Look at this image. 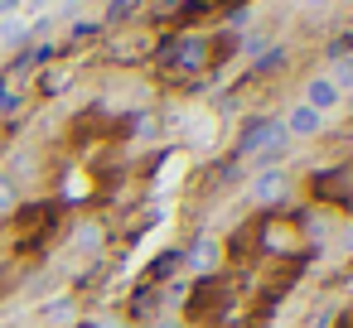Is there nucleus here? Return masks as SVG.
<instances>
[{
  "mask_svg": "<svg viewBox=\"0 0 353 328\" xmlns=\"http://www.w3.org/2000/svg\"><path fill=\"white\" fill-rule=\"evenodd\" d=\"M39 314H44V323H49V328H68V323L78 318V299H73V294H59V299H49Z\"/></svg>",
  "mask_w": 353,
  "mask_h": 328,
  "instance_id": "0eeeda50",
  "label": "nucleus"
},
{
  "mask_svg": "<svg viewBox=\"0 0 353 328\" xmlns=\"http://www.w3.org/2000/svg\"><path fill=\"white\" fill-rule=\"evenodd\" d=\"M228 270V251H223V237H208L199 232L184 251V275L189 280H208V275H223Z\"/></svg>",
  "mask_w": 353,
  "mask_h": 328,
  "instance_id": "7ed1b4c3",
  "label": "nucleus"
},
{
  "mask_svg": "<svg viewBox=\"0 0 353 328\" xmlns=\"http://www.w3.org/2000/svg\"><path fill=\"white\" fill-rule=\"evenodd\" d=\"M150 328H184V323H179V318H170V314H165V318H155V323H150Z\"/></svg>",
  "mask_w": 353,
  "mask_h": 328,
  "instance_id": "dca6fc26",
  "label": "nucleus"
},
{
  "mask_svg": "<svg viewBox=\"0 0 353 328\" xmlns=\"http://www.w3.org/2000/svg\"><path fill=\"white\" fill-rule=\"evenodd\" d=\"M329 78H334V83H339V92L348 97V92H353V54H348V58H339V63H329Z\"/></svg>",
  "mask_w": 353,
  "mask_h": 328,
  "instance_id": "9d476101",
  "label": "nucleus"
},
{
  "mask_svg": "<svg viewBox=\"0 0 353 328\" xmlns=\"http://www.w3.org/2000/svg\"><path fill=\"white\" fill-rule=\"evenodd\" d=\"M252 217H256V246L266 261H295L310 251L295 212H252Z\"/></svg>",
  "mask_w": 353,
  "mask_h": 328,
  "instance_id": "f257e3e1",
  "label": "nucleus"
},
{
  "mask_svg": "<svg viewBox=\"0 0 353 328\" xmlns=\"http://www.w3.org/2000/svg\"><path fill=\"white\" fill-rule=\"evenodd\" d=\"M15 208H20V188H15V179H10V174H0V217L15 212Z\"/></svg>",
  "mask_w": 353,
  "mask_h": 328,
  "instance_id": "9b49d317",
  "label": "nucleus"
},
{
  "mask_svg": "<svg viewBox=\"0 0 353 328\" xmlns=\"http://www.w3.org/2000/svg\"><path fill=\"white\" fill-rule=\"evenodd\" d=\"M54 0H20V10H49Z\"/></svg>",
  "mask_w": 353,
  "mask_h": 328,
  "instance_id": "2eb2a0df",
  "label": "nucleus"
},
{
  "mask_svg": "<svg viewBox=\"0 0 353 328\" xmlns=\"http://www.w3.org/2000/svg\"><path fill=\"white\" fill-rule=\"evenodd\" d=\"M334 6H339L343 15H353V0H334Z\"/></svg>",
  "mask_w": 353,
  "mask_h": 328,
  "instance_id": "f3484780",
  "label": "nucleus"
},
{
  "mask_svg": "<svg viewBox=\"0 0 353 328\" xmlns=\"http://www.w3.org/2000/svg\"><path fill=\"white\" fill-rule=\"evenodd\" d=\"M295 10L300 15H324V10H334V0H295Z\"/></svg>",
  "mask_w": 353,
  "mask_h": 328,
  "instance_id": "ddd939ff",
  "label": "nucleus"
},
{
  "mask_svg": "<svg viewBox=\"0 0 353 328\" xmlns=\"http://www.w3.org/2000/svg\"><path fill=\"white\" fill-rule=\"evenodd\" d=\"M305 107H314L319 116L339 111V107H343V92H339V83H334L329 73H310V78H305Z\"/></svg>",
  "mask_w": 353,
  "mask_h": 328,
  "instance_id": "423d86ee",
  "label": "nucleus"
},
{
  "mask_svg": "<svg viewBox=\"0 0 353 328\" xmlns=\"http://www.w3.org/2000/svg\"><path fill=\"white\" fill-rule=\"evenodd\" d=\"M184 135H189V150H218V140H223V116L218 111H189V121H184Z\"/></svg>",
  "mask_w": 353,
  "mask_h": 328,
  "instance_id": "20e7f679",
  "label": "nucleus"
},
{
  "mask_svg": "<svg viewBox=\"0 0 353 328\" xmlns=\"http://www.w3.org/2000/svg\"><path fill=\"white\" fill-rule=\"evenodd\" d=\"M68 87V68H49L44 73V92H63Z\"/></svg>",
  "mask_w": 353,
  "mask_h": 328,
  "instance_id": "f8f14e48",
  "label": "nucleus"
},
{
  "mask_svg": "<svg viewBox=\"0 0 353 328\" xmlns=\"http://www.w3.org/2000/svg\"><path fill=\"white\" fill-rule=\"evenodd\" d=\"M136 6H141V0H112V20H126Z\"/></svg>",
  "mask_w": 353,
  "mask_h": 328,
  "instance_id": "4468645a",
  "label": "nucleus"
},
{
  "mask_svg": "<svg viewBox=\"0 0 353 328\" xmlns=\"http://www.w3.org/2000/svg\"><path fill=\"white\" fill-rule=\"evenodd\" d=\"M73 246H78L83 256H97V251L107 246V227H102V222H83V227H78V241H73Z\"/></svg>",
  "mask_w": 353,
  "mask_h": 328,
  "instance_id": "6e6552de",
  "label": "nucleus"
},
{
  "mask_svg": "<svg viewBox=\"0 0 353 328\" xmlns=\"http://www.w3.org/2000/svg\"><path fill=\"white\" fill-rule=\"evenodd\" d=\"M281 126H285V135L290 140H319L324 135V116L314 111V107H305V102H295V107H285V116H281Z\"/></svg>",
  "mask_w": 353,
  "mask_h": 328,
  "instance_id": "39448f33",
  "label": "nucleus"
},
{
  "mask_svg": "<svg viewBox=\"0 0 353 328\" xmlns=\"http://www.w3.org/2000/svg\"><path fill=\"white\" fill-rule=\"evenodd\" d=\"M30 39V25L20 20V15H6V20H0V49H20Z\"/></svg>",
  "mask_w": 353,
  "mask_h": 328,
  "instance_id": "1a4fd4ad",
  "label": "nucleus"
},
{
  "mask_svg": "<svg viewBox=\"0 0 353 328\" xmlns=\"http://www.w3.org/2000/svg\"><path fill=\"white\" fill-rule=\"evenodd\" d=\"M247 198H252L256 212H285V203L295 198V174H290L285 164H281V169H256Z\"/></svg>",
  "mask_w": 353,
  "mask_h": 328,
  "instance_id": "f03ea898",
  "label": "nucleus"
},
{
  "mask_svg": "<svg viewBox=\"0 0 353 328\" xmlns=\"http://www.w3.org/2000/svg\"><path fill=\"white\" fill-rule=\"evenodd\" d=\"M73 6H88V0H73Z\"/></svg>",
  "mask_w": 353,
  "mask_h": 328,
  "instance_id": "a211bd4d",
  "label": "nucleus"
}]
</instances>
